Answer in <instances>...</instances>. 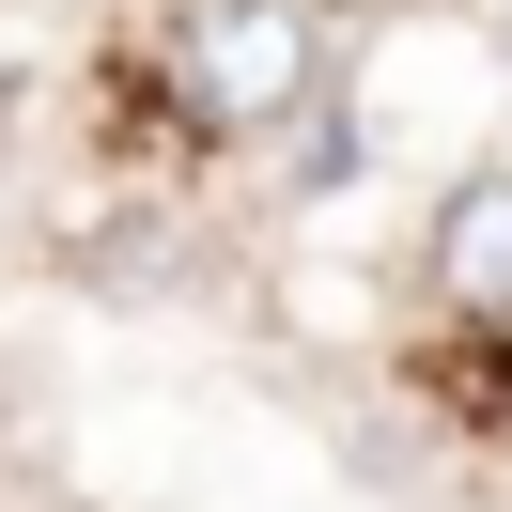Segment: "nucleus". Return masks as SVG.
<instances>
[{"instance_id": "nucleus-3", "label": "nucleus", "mask_w": 512, "mask_h": 512, "mask_svg": "<svg viewBox=\"0 0 512 512\" xmlns=\"http://www.w3.org/2000/svg\"><path fill=\"white\" fill-rule=\"evenodd\" d=\"M466 16H481V32H497V47H512V0H466Z\"/></svg>"}, {"instance_id": "nucleus-1", "label": "nucleus", "mask_w": 512, "mask_h": 512, "mask_svg": "<svg viewBox=\"0 0 512 512\" xmlns=\"http://www.w3.org/2000/svg\"><path fill=\"white\" fill-rule=\"evenodd\" d=\"M171 125L218 140V156H264V140H295L326 109V78H342V32H326V0H171Z\"/></svg>"}, {"instance_id": "nucleus-2", "label": "nucleus", "mask_w": 512, "mask_h": 512, "mask_svg": "<svg viewBox=\"0 0 512 512\" xmlns=\"http://www.w3.org/2000/svg\"><path fill=\"white\" fill-rule=\"evenodd\" d=\"M419 311L435 326H512V156L435 187V218H419Z\"/></svg>"}]
</instances>
